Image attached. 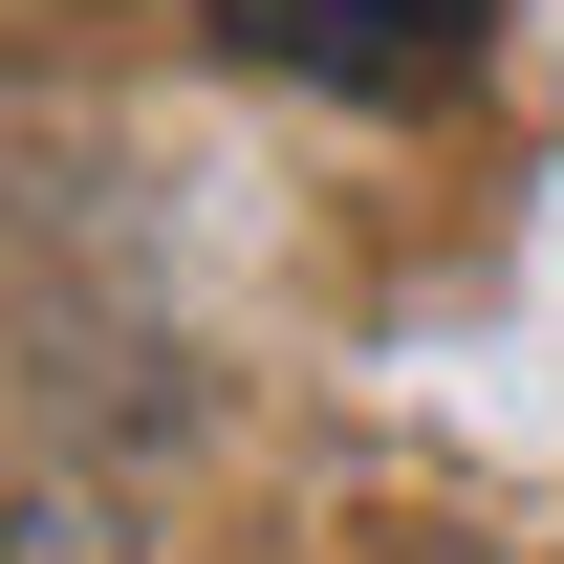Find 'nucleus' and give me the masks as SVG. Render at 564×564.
Returning <instances> with one entry per match:
<instances>
[{"label":"nucleus","mask_w":564,"mask_h":564,"mask_svg":"<svg viewBox=\"0 0 564 564\" xmlns=\"http://www.w3.org/2000/svg\"><path fill=\"white\" fill-rule=\"evenodd\" d=\"M217 44L282 87H369V109H434L456 87V0H217Z\"/></svg>","instance_id":"f257e3e1"}]
</instances>
